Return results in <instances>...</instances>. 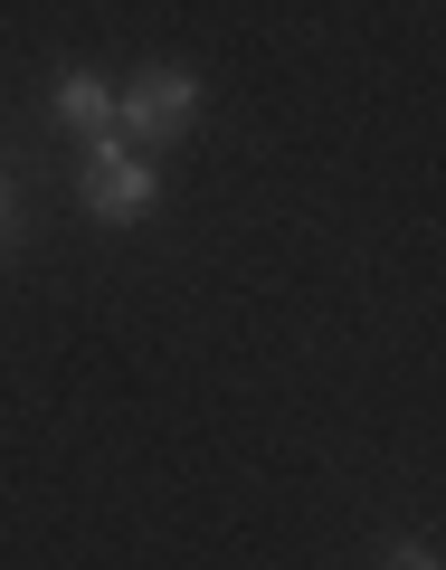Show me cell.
<instances>
[{"instance_id": "3", "label": "cell", "mask_w": 446, "mask_h": 570, "mask_svg": "<svg viewBox=\"0 0 446 570\" xmlns=\"http://www.w3.org/2000/svg\"><path fill=\"white\" fill-rule=\"evenodd\" d=\"M58 115L77 124V134H115V86L86 77V67H67V77H58Z\"/></svg>"}, {"instance_id": "4", "label": "cell", "mask_w": 446, "mask_h": 570, "mask_svg": "<svg viewBox=\"0 0 446 570\" xmlns=\"http://www.w3.org/2000/svg\"><path fill=\"white\" fill-rule=\"evenodd\" d=\"M389 570H437V551H427V542H408V551H389Z\"/></svg>"}, {"instance_id": "1", "label": "cell", "mask_w": 446, "mask_h": 570, "mask_svg": "<svg viewBox=\"0 0 446 570\" xmlns=\"http://www.w3.org/2000/svg\"><path fill=\"white\" fill-rule=\"evenodd\" d=\"M152 200H162V171L142 163L123 134H96V142H86V209H96V219L123 228V219H142Z\"/></svg>"}, {"instance_id": "2", "label": "cell", "mask_w": 446, "mask_h": 570, "mask_svg": "<svg viewBox=\"0 0 446 570\" xmlns=\"http://www.w3.org/2000/svg\"><path fill=\"white\" fill-rule=\"evenodd\" d=\"M190 115H200V77H190V67H142L115 96V134H162L171 142Z\"/></svg>"}]
</instances>
